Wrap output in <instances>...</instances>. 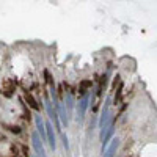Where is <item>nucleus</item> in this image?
I'll return each mask as SVG.
<instances>
[{
	"instance_id": "nucleus-1",
	"label": "nucleus",
	"mask_w": 157,
	"mask_h": 157,
	"mask_svg": "<svg viewBox=\"0 0 157 157\" xmlns=\"http://www.w3.org/2000/svg\"><path fill=\"white\" fill-rule=\"evenodd\" d=\"M32 143H33V148H35L36 154H38L39 157H46L44 145H43L41 138H39V134H38V132H33V135H32Z\"/></svg>"
},
{
	"instance_id": "nucleus-3",
	"label": "nucleus",
	"mask_w": 157,
	"mask_h": 157,
	"mask_svg": "<svg viewBox=\"0 0 157 157\" xmlns=\"http://www.w3.org/2000/svg\"><path fill=\"white\" fill-rule=\"evenodd\" d=\"M35 123H36V129H38V132L41 134V141H44L46 140V126H44V121H43V118L41 116H35Z\"/></svg>"
},
{
	"instance_id": "nucleus-5",
	"label": "nucleus",
	"mask_w": 157,
	"mask_h": 157,
	"mask_svg": "<svg viewBox=\"0 0 157 157\" xmlns=\"http://www.w3.org/2000/svg\"><path fill=\"white\" fill-rule=\"evenodd\" d=\"M118 146H120V140H118V138H113V140H112V145L107 148L105 152H104V157H115V152H116Z\"/></svg>"
},
{
	"instance_id": "nucleus-9",
	"label": "nucleus",
	"mask_w": 157,
	"mask_h": 157,
	"mask_svg": "<svg viewBox=\"0 0 157 157\" xmlns=\"http://www.w3.org/2000/svg\"><path fill=\"white\" fill-rule=\"evenodd\" d=\"M66 107H68V110H72V107H74V99H72V93H71V91L66 93Z\"/></svg>"
},
{
	"instance_id": "nucleus-2",
	"label": "nucleus",
	"mask_w": 157,
	"mask_h": 157,
	"mask_svg": "<svg viewBox=\"0 0 157 157\" xmlns=\"http://www.w3.org/2000/svg\"><path fill=\"white\" fill-rule=\"evenodd\" d=\"M46 126V140L49 141V145L52 149H55V134H54V126L50 123H44Z\"/></svg>"
},
{
	"instance_id": "nucleus-13",
	"label": "nucleus",
	"mask_w": 157,
	"mask_h": 157,
	"mask_svg": "<svg viewBox=\"0 0 157 157\" xmlns=\"http://www.w3.org/2000/svg\"><path fill=\"white\" fill-rule=\"evenodd\" d=\"M11 130H13V132H16V134H19V132H21V129H19V127H13Z\"/></svg>"
},
{
	"instance_id": "nucleus-11",
	"label": "nucleus",
	"mask_w": 157,
	"mask_h": 157,
	"mask_svg": "<svg viewBox=\"0 0 157 157\" xmlns=\"http://www.w3.org/2000/svg\"><path fill=\"white\" fill-rule=\"evenodd\" d=\"M61 140H63V146L66 148V149H69V141H68V137L63 134V135H61Z\"/></svg>"
},
{
	"instance_id": "nucleus-6",
	"label": "nucleus",
	"mask_w": 157,
	"mask_h": 157,
	"mask_svg": "<svg viewBox=\"0 0 157 157\" xmlns=\"http://www.w3.org/2000/svg\"><path fill=\"white\" fill-rule=\"evenodd\" d=\"M46 109H47V113H49V116L52 118V120L55 121V126L60 129V121H58V115H57V112L52 109V104H50V101L49 99H46Z\"/></svg>"
},
{
	"instance_id": "nucleus-8",
	"label": "nucleus",
	"mask_w": 157,
	"mask_h": 157,
	"mask_svg": "<svg viewBox=\"0 0 157 157\" xmlns=\"http://www.w3.org/2000/svg\"><path fill=\"white\" fill-rule=\"evenodd\" d=\"M25 101L29 102V105H30V107H32L33 110H39V104L36 102V99H35V98H33L32 94H29V93L25 94Z\"/></svg>"
},
{
	"instance_id": "nucleus-4",
	"label": "nucleus",
	"mask_w": 157,
	"mask_h": 157,
	"mask_svg": "<svg viewBox=\"0 0 157 157\" xmlns=\"http://www.w3.org/2000/svg\"><path fill=\"white\" fill-rule=\"evenodd\" d=\"M86 107H88V96L85 94L83 98H82V101L78 102V110H77V113H78V120H83V116H85V112H86Z\"/></svg>"
},
{
	"instance_id": "nucleus-12",
	"label": "nucleus",
	"mask_w": 157,
	"mask_h": 157,
	"mask_svg": "<svg viewBox=\"0 0 157 157\" xmlns=\"http://www.w3.org/2000/svg\"><path fill=\"white\" fill-rule=\"evenodd\" d=\"M44 75H46V80H47V83H49V85H54V80H52V77H50L49 71H44Z\"/></svg>"
},
{
	"instance_id": "nucleus-10",
	"label": "nucleus",
	"mask_w": 157,
	"mask_h": 157,
	"mask_svg": "<svg viewBox=\"0 0 157 157\" xmlns=\"http://www.w3.org/2000/svg\"><path fill=\"white\" fill-rule=\"evenodd\" d=\"M91 86V82L90 80H85V82H82V86H80V93L82 94H85V90L86 88H90Z\"/></svg>"
},
{
	"instance_id": "nucleus-7",
	"label": "nucleus",
	"mask_w": 157,
	"mask_h": 157,
	"mask_svg": "<svg viewBox=\"0 0 157 157\" xmlns=\"http://www.w3.org/2000/svg\"><path fill=\"white\" fill-rule=\"evenodd\" d=\"M113 130H115V129H113V123H112V124L109 126V129H107L105 135L102 137V151L107 148V145H109V140H110V138L113 137Z\"/></svg>"
}]
</instances>
